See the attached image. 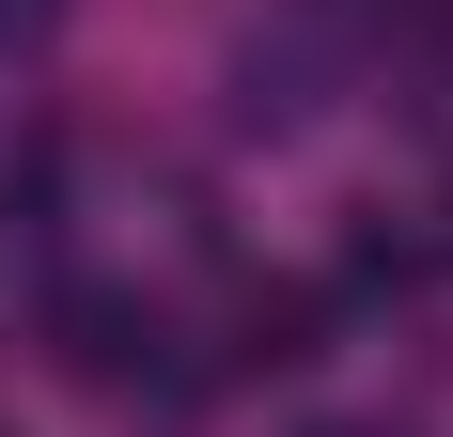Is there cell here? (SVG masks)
Instances as JSON below:
<instances>
[{"mask_svg":"<svg viewBox=\"0 0 453 437\" xmlns=\"http://www.w3.org/2000/svg\"><path fill=\"white\" fill-rule=\"evenodd\" d=\"M32 16H47V0H0V32H32Z\"/></svg>","mask_w":453,"mask_h":437,"instance_id":"1","label":"cell"}]
</instances>
